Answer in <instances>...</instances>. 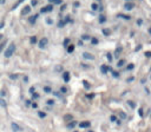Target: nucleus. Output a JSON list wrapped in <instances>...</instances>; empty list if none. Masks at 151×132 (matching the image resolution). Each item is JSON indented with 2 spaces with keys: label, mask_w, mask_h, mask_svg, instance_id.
<instances>
[{
  "label": "nucleus",
  "mask_w": 151,
  "mask_h": 132,
  "mask_svg": "<svg viewBox=\"0 0 151 132\" xmlns=\"http://www.w3.org/2000/svg\"><path fill=\"white\" fill-rule=\"evenodd\" d=\"M14 51H16V45H14V44H11V45L8 46V48L5 51V57H6V58H10V57L14 53Z\"/></svg>",
  "instance_id": "f257e3e1"
},
{
  "label": "nucleus",
  "mask_w": 151,
  "mask_h": 132,
  "mask_svg": "<svg viewBox=\"0 0 151 132\" xmlns=\"http://www.w3.org/2000/svg\"><path fill=\"white\" fill-rule=\"evenodd\" d=\"M11 127H12L13 132H20V131H23V128H21L17 123H12V124H11Z\"/></svg>",
  "instance_id": "f03ea898"
},
{
  "label": "nucleus",
  "mask_w": 151,
  "mask_h": 132,
  "mask_svg": "<svg viewBox=\"0 0 151 132\" xmlns=\"http://www.w3.org/2000/svg\"><path fill=\"white\" fill-rule=\"evenodd\" d=\"M47 43H48L47 38H43V39H41V40L39 41V47H40V48H44V47H46Z\"/></svg>",
  "instance_id": "7ed1b4c3"
},
{
  "label": "nucleus",
  "mask_w": 151,
  "mask_h": 132,
  "mask_svg": "<svg viewBox=\"0 0 151 132\" xmlns=\"http://www.w3.org/2000/svg\"><path fill=\"white\" fill-rule=\"evenodd\" d=\"M53 10V6L52 5H48V6H45L41 8V13H46V12H51Z\"/></svg>",
  "instance_id": "20e7f679"
},
{
  "label": "nucleus",
  "mask_w": 151,
  "mask_h": 132,
  "mask_svg": "<svg viewBox=\"0 0 151 132\" xmlns=\"http://www.w3.org/2000/svg\"><path fill=\"white\" fill-rule=\"evenodd\" d=\"M83 57H84L85 59H89V60H93V59H95V56H92V54L89 53V52H84V53H83Z\"/></svg>",
  "instance_id": "39448f33"
},
{
  "label": "nucleus",
  "mask_w": 151,
  "mask_h": 132,
  "mask_svg": "<svg viewBox=\"0 0 151 132\" xmlns=\"http://www.w3.org/2000/svg\"><path fill=\"white\" fill-rule=\"evenodd\" d=\"M133 7H135V5H133L132 3H126V4L124 5V8H125V10H127V11H131Z\"/></svg>",
  "instance_id": "423d86ee"
},
{
  "label": "nucleus",
  "mask_w": 151,
  "mask_h": 132,
  "mask_svg": "<svg viewBox=\"0 0 151 132\" xmlns=\"http://www.w3.org/2000/svg\"><path fill=\"white\" fill-rule=\"evenodd\" d=\"M30 12H31V7H30V6H25L24 10L21 11V14H23V16H26V14H28Z\"/></svg>",
  "instance_id": "0eeeda50"
},
{
  "label": "nucleus",
  "mask_w": 151,
  "mask_h": 132,
  "mask_svg": "<svg viewBox=\"0 0 151 132\" xmlns=\"http://www.w3.org/2000/svg\"><path fill=\"white\" fill-rule=\"evenodd\" d=\"M90 121H82L80 124H79V126L82 127V128H85V127H90Z\"/></svg>",
  "instance_id": "6e6552de"
},
{
  "label": "nucleus",
  "mask_w": 151,
  "mask_h": 132,
  "mask_svg": "<svg viewBox=\"0 0 151 132\" xmlns=\"http://www.w3.org/2000/svg\"><path fill=\"white\" fill-rule=\"evenodd\" d=\"M63 79H64V81L67 83V81L70 80V73H68V72H64V73H63Z\"/></svg>",
  "instance_id": "1a4fd4ad"
},
{
  "label": "nucleus",
  "mask_w": 151,
  "mask_h": 132,
  "mask_svg": "<svg viewBox=\"0 0 151 132\" xmlns=\"http://www.w3.org/2000/svg\"><path fill=\"white\" fill-rule=\"evenodd\" d=\"M100 71H102L104 74H106V73H107V71H109V67H107L106 65H103V66L100 67Z\"/></svg>",
  "instance_id": "9d476101"
},
{
  "label": "nucleus",
  "mask_w": 151,
  "mask_h": 132,
  "mask_svg": "<svg viewBox=\"0 0 151 132\" xmlns=\"http://www.w3.org/2000/svg\"><path fill=\"white\" fill-rule=\"evenodd\" d=\"M76 125H77V121L72 120L71 123H68V124H67V127H68V128H73V127H74Z\"/></svg>",
  "instance_id": "9b49d317"
},
{
  "label": "nucleus",
  "mask_w": 151,
  "mask_h": 132,
  "mask_svg": "<svg viewBox=\"0 0 151 132\" xmlns=\"http://www.w3.org/2000/svg\"><path fill=\"white\" fill-rule=\"evenodd\" d=\"M37 18H38V14H36V16L31 17V18L28 19V21H30L31 24H34V23H36V20H37Z\"/></svg>",
  "instance_id": "f8f14e48"
},
{
  "label": "nucleus",
  "mask_w": 151,
  "mask_h": 132,
  "mask_svg": "<svg viewBox=\"0 0 151 132\" xmlns=\"http://www.w3.org/2000/svg\"><path fill=\"white\" fill-rule=\"evenodd\" d=\"M122 51H123V48H122V47H118V48L116 50V52H115V57L118 58V57H119V53H120Z\"/></svg>",
  "instance_id": "ddd939ff"
},
{
  "label": "nucleus",
  "mask_w": 151,
  "mask_h": 132,
  "mask_svg": "<svg viewBox=\"0 0 151 132\" xmlns=\"http://www.w3.org/2000/svg\"><path fill=\"white\" fill-rule=\"evenodd\" d=\"M64 119H65L66 121H72V120H73V117H72L71 114H66V116L64 117Z\"/></svg>",
  "instance_id": "4468645a"
},
{
  "label": "nucleus",
  "mask_w": 151,
  "mask_h": 132,
  "mask_svg": "<svg viewBox=\"0 0 151 132\" xmlns=\"http://www.w3.org/2000/svg\"><path fill=\"white\" fill-rule=\"evenodd\" d=\"M124 65H125V60H124V59H120V60L118 61V64H117L118 67H123Z\"/></svg>",
  "instance_id": "2eb2a0df"
},
{
  "label": "nucleus",
  "mask_w": 151,
  "mask_h": 132,
  "mask_svg": "<svg viewBox=\"0 0 151 132\" xmlns=\"http://www.w3.org/2000/svg\"><path fill=\"white\" fill-rule=\"evenodd\" d=\"M73 50H74V46H73V45H68V46H67V52H68V53H72Z\"/></svg>",
  "instance_id": "dca6fc26"
},
{
  "label": "nucleus",
  "mask_w": 151,
  "mask_h": 132,
  "mask_svg": "<svg viewBox=\"0 0 151 132\" xmlns=\"http://www.w3.org/2000/svg\"><path fill=\"white\" fill-rule=\"evenodd\" d=\"M118 18H124V19H126V20H129L131 17L130 16H124V14H118Z\"/></svg>",
  "instance_id": "f3484780"
},
{
  "label": "nucleus",
  "mask_w": 151,
  "mask_h": 132,
  "mask_svg": "<svg viewBox=\"0 0 151 132\" xmlns=\"http://www.w3.org/2000/svg\"><path fill=\"white\" fill-rule=\"evenodd\" d=\"M44 91H45L46 93H51V92H52V90H51L50 86H45V87H44Z\"/></svg>",
  "instance_id": "a211bd4d"
},
{
  "label": "nucleus",
  "mask_w": 151,
  "mask_h": 132,
  "mask_svg": "<svg viewBox=\"0 0 151 132\" xmlns=\"http://www.w3.org/2000/svg\"><path fill=\"white\" fill-rule=\"evenodd\" d=\"M38 116H39L40 118H45V117H46V113L43 112V111H39V112H38Z\"/></svg>",
  "instance_id": "6ab92c4d"
},
{
  "label": "nucleus",
  "mask_w": 151,
  "mask_h": 132,
  "mask_svg": "<svg viewBox=\"0 0 151 132\" xmlns=\"http://www.w3.org/2000/svg\"><path fill=\"white\" fill-rule=\"evenodd\" d=\"M91 8H92L93 11H97V10H98L99 7H98V5H97V4H95V3H93V4L91 5Z\"/></svg>",
  "instance_id": "aec40b11"
},
{
  "label": "nucleus",
  "mask_w": 151,
  "mask_h": 132,
  "mask_svg": "<svg viewBox=\"0 0 151 132\" xmlns=\"http://www.w3.org/2000/svg\"><path fill=\"white\" fill-rule=\"evenodd\" d=\"M105 21H106V18H105L104 16H100V17H99V23L103 24V23H105Z\"/></svg>",
  "instance_id": "412c9836"
},
{
  "label": "nucleus",
  "mask_w": 151,
  "mask_h": 132,
  "mask_svg": "<svg viewBox=\"0 0 151 132\" xmlns=\"http://www.w3.org/2000/svg\"><path fill=\"white\" fill-rule=\"evenodd\" d=\"M0 105H1L3 107H6V106H7V104H6V101H5L4 99H0Z\"/></svg>",
  "instance_id": "4be33fe9"
},
{
  "label": "nucleus",
  "mask_w": 151,
  "mask_h": 132,
  "mask_svg": "<svg viewBox=\"0 0 151 132\" xmlns=\"http://www.w3.org/2000/svg\"><path fill=\"white\" fill-rule=\"evenodd\" d=\"M82 39H83V40H90V36L84 34V36H82Z\"/></svg>",
  "instance_id": "5701e85b"
},
{
  "label": "nucleus",
  "mask_w": 151,
  "mask_h": 132,
  "mask_svg": "<svg viewBox=\"0 0 151 132\" xmlns=\"http://www.w3.org/2000/svg\"><path fill=\"white\" fill-rule=\"evenodd\" d=\"M111 32H110V30H103V34L104 36H109Z\"/></svg>",
  "instance_id": "b1692460"
},
{
  "label": "nucleus",
  "mask_w": 151,
  "mask_h": 132,
  "mask_svg": "<svg viewBox=\"0 0 151 132\" xmlns=\"http://www.w3.org/2000/svg\"><path fill=\"white\" fill-rule=\"evenodd\" d=\"M68 44H70V39H65V40H64V46H65V47H67V46H68Z\"/></svg>",
  "instance_id": "393cba45"
},
{
  "label": "nucleus",
  "mask_w": 151,
  "mask_h": 132,
  "mask_svg": "<svg viewBox=\"0 0 151 132\" xmlns=\"http://www.w3.org/2000/svg\"><path fill=\"white\" fill-rule=\"evenodd\" d=\"M112 76H113L115 78H119V73L116 72V71H112Z\"/></svg>",
  "instance_id": "a878e982"
},
{
  "label": "nucleus",
  "mask_w": 151,
  "mask_h": 132,
  "mask_svg": "<svg viewBox=\"0 0 151 132\" xmlns=\"http://www.w3.org/2000/svg\"><path fill=\"white\" fill-rule=\"evenodd\" d=\"M53 104H54V100H53V99H48V100H47V105L52 106Z\"/></svg>",
  "instance_id": "bb28decb"
},
{
  "label": "nucleus",
  "mask_w": 151,
  "mask_h": 132,
  "mask_svg": "<svg viewBox=\"0 0 151 132\" xmlns=\"http://www.w3.org/2000/svg\"><path fill=\"white\" fill-rule=\"evenodd\" d=\"M127 103H129L130 107H132V108H135V107H136V104H135L133 101H131V100H130V101H127Z\"/></svg>",
  "instance_id": "cd10ccee"
},
{
  "label": "nucleus",
  "mask_w": 151,
  "mask_h": 132,
  "mask_svg": "<svg viewBox=\"0 0 151 132\" xmlns=\"http://www.w3.org/2000/svg\"><path fill=\"white\" fill-rule=\"evenodd\" d=\"M30 41H31V44H36V43H37V38H36V37H32Z\"/></svg>",
  "instance_id": "c85d7f7f"
},
{
  "label": "nucleus",
  "mask_w": 151,
  "mask_h": 132,
  "mask_svg": "<svg viewBox=\"0 0 151 132\" xmlns=\"http://www.w3.org/2000/svg\"><path fill=\"white\" fill-rule=\"evenodd\" d=\"M91 41H92V44H93V45L98 44V39H97V38H92V39H91Z\"/></svg>",
  "instance_id": "c756f323"
},
{
  "label": "nucleus",
  "mask_w": 151,
  "mask_h": 132,
  "mask_svg": "<svg viewBox=\"0 0 151 132\" xmlns=\"http://www.w3.org/2000/svg\"><path fill=\"white\" fill-rule=\"evenodd\" d=\"M133 67H135V65H133V64H129V65H127V67H126V68H127V70H129V71H130V70H132V68H133Z\"/></svg>",
  "instance_id": "7c9ffc66"
},
{
  "label": "nucleus",
  "mask_w": 151,
  "mask_h": 132,
  "mask_svg": "<svg viewBox=\"0 0 151 132\" xmlns=\"http://www.w3.org/2000/svg\"><path fill=\"white\" fill-rule=\"evenodd\" d=\"M32 98H33V99H37V98H39V94L34 92V93H32Z\"/></svg>",
  "instance_id": "2f4dec72"
},
{
  "label": "nucleus",
  "mask_w": 151,
  "mask_h": 132,
  "mask_svg": "<svg viewBox=\"0 0 151 132\" xmlns=\"http://www.w3.org/2000/svg\"><path fill=\"white\" fill-rule=\"evenodd\" d=\"M60 91H61V92H63V93H66V92H67V88H66V87H65V86H63V87H61V88H60Z\"/></svg>",
  "instance_id": "473e14b6"
},
{
  "label": "nucleus",
  "mask_w": 151,
  "mask_h": 132,
  "mask_svg": "<svg viewBox=\"0 0 151 132\" xmlns=\"http://www.w3.org/2000/svg\"><path fill=\"white\" fill-rule=\"evenodd\" d=\"M107 59H109V61H112V54L111 53H107Z\"/></svg>",
  "instance_id": "72a5a7b5"
},
{
  "label": "nucleus",
  "mask_w": 151,
  "mask_h": 132,
  "mask_svg": "<svg viewBox=\"0 0 151 132\" xmlns=\"http://www.w3.org/2000/svg\"><path fill=\"white\" fill-rule=\"evenodd\" d=\"M120 118L125 119V118H126V113H124V112H120Z\"/></svg>",
  "instance_id": "f704fd0d"
},
{
  "label": "nucleus",
  "mask_w": 151,
  "mask_h": 132,
  "mask_svg": "<svg viewBox=\"0 0 151 132\" xmlns=\"http://www.w3.org/2000/svg\"><path fill=\"white\" fill-rule=\"evenodd\" d=\"M83 84H84V86H85L86 88H90V85H89V83H87V81H84Z\"/></svg>",
  "instance_id": "c9c22d12"
},
{
  "label": "nucleus",
  "mask_w": 151,
  "mask_h": 132,
  "mask_svg": "<svg viewBox=\"0 0 151 132\" xmlns=\"http://www.w3.org/2000/svg\"><path fill=\"white\" fill-rule=\"evenodd\" d=\"M23 1H24V0H19V1H18V3H17V4H16L14 6H13V10H14V8H16V7H17V6H18V5H19L20 3H23Z\"/></svg>",
  "instance_id": "e433bc0d"
},
{
  "label": "nucleus",
  "mask_w": 151,
  "mask_h": 132,
  "mask_svg": "<svg viewBox=\"0 0 151 132\" xmlns=\"http://www.w3.org/2000/svg\"><path fill=\"white\" fill-rule=\"evenodd\" d=\"M64 25H65V23H64V21H59V24H58V26H59V27H63Z\"/></svg>",
  "instance_id": "4c0bfd02"
},
{
  "label": "nucleus",
  "mask_w": 151,
  "mask_h": 132,
  "mask_svg": "<svg viewBox=\"0 0 151 132\" xmlns=\"http://www.w3.org/2000/svg\"><path fill=\"white\" fill-rule=\"evenodd\" d=\"M10 77H11V79H17V78H18V76H17V74H11Z\"/></svg>",
  "instance_id": "58836bf2"
},
{
  "label": "nucleus",
  "mask_w": 151,
  "mask_h": 132,
  "mask_svg": "<svg viewBox=\"0 0 151 132\" xmlns=\"http://www.w3.org/2000/svg\"><path fill=\"white\" fill-rule=\"evenodd\" d=\"M110 119H111V121H116V120H117L116 116H111V118H110Z\"/></svg>",
  "instance_id": "ea45409f"
},
{
  "label": "nucleus",
  "mask_w": 151,
  "mask_h": 132,
  "mask_svg": "<svg viewBox=\"0 0 151 132\" xmlns=\"http://www.w3.org/2000/svg\"><path fill=\"white\" fill-rule=\"evenodd\" d=\"M37 3H38L37 0H32V3H31V5H32V6H36V5H37Z\"/></svg>",
  "instance_id": "a19ab883"
},
{
  "label": "nucleus",
  "mask_w": 151,
  "mask_h": 132,
  "mask_svg": "<svg viewBox=\"0 0 151 132\" xmlns=\"http://www.w3.org/2000/svg\"><path fill=\"white\" fill-rule=\"evenodd\" d=\"M46 23H47L48 25H51V24H52L53 21H52V19H46Z\"/></svg>",
  "instance_id": "79ce46f5"
},
{
  "label": "nucleus",
  "mask_w": 151,
  "mask_h": 132,
  "mask_svg": "<svg viewBox=\"0 0 151 132\" xmlns=\"http://www.w3.org/2000/svg\"><path fill=\"white\" fill-rule=\"evenodd\" d=\"M142 24H143V20L142 19H138L137 20V25H142Z\"/></svg>",
  "instance_id": "37998d69"
},
{
  "label": "nucleus",
  "mask_w": 151,
  "mask_h": 132,
  "mask_svg": "<svg viewBox=\"0 0 151 132\" xmlns=\"http://www.w3.org/2000/svg\"><path fill=\"white\" fill-rule=\"evenodd\" d=\"M61 70H63V67H61V66H60V65H59V66H57V67H56V71H61Z\"/></svg>",
  "instance_id": "c03bdc74"
},
{
  "label": "nucleus",
  "mask_w": 151,
  "mask_h": 132,
  "mask_svg": "<svg viewBox=\"0 0 151 132\" xmlns=\"http://www.w3.org/2000/svg\"><path fill=\"white\" fill-rule=\"evenodd\" d=\"M133 80H135V78H133V77H130V78L127 79V81H129V83H130V81H133Z\"/></svg>",
  "instance_id": "a18cd8bd"
},
{
  "label": "nucleus",
  "mask_w": 151,
  "mask_h": 132,
  "mask_svg": "<svg viewBox=\"0 0 151 132\" xmlns=\"http://www.w3.org/2000/svg\"><path fill=\"white\" fill-rule=\"evenodd\" d=\"M32 107H33V108H37V107H38L37 103H33V104H32Z\"/></svg>",
  "instance_id": "49530a36"
},
{
  "label": "nucleus",
  "mask_w": 151,
  "mask_h": 132,
  "mask_svg": "<svg viewBox=\"0 0 151 132\" xmlns=\"http://www.w3.org/2000/svg\"><path fill=\"white\" fill-rule=\"evenodd\" d=\"M145 56L150 58V57H151V52H145Z\"/></svg>",
  "instance_id": "de8ad7c7"
},
{
  "label": "nucleus",
  "mask_w": 151,
  "mask_h": 132,
  "mask_svg": "<svg viewBox=\"0 0 151 132\" xmlns=\"http://www.w3.org/2000/svg\"><path fill=\"white\" fill-rule=\"evenodd\" d=\"M4 46H5V43H3L1 45H0V51H3V48H4Z\"/></svg>",
  "instance_id": "09e8293b"
},
{
  "label": "nucleus",
  "mask_w": 151,
  "mask_h": 132,
  "mask_svg": "<svg viewBox=\"0 0 151 132\" xmlns=\"http://www.w3.org/2000/svg\"><path fill=\"white\" fill-rule=\"evenodd\" d=\"M4 25H5V23L3 21V23H0V30H1L3 27H4Z\"/></svg>",
  "instance_id": "8fccbe9b"
},
{
  "label": "nucleus",
  "mask_w": 151,
  "mask_h": 132,
  "mask_svg": "<svg viewBox=\"0 0 151 132\" xmlns=\"http://www.w3.org/2000/svg\"><path fill=\"white\" fill-rule=\"evenodd\" d=\"M34 91H36L34 87H31V88H30V92H31V93H34Z\"/></svg>",
  "instance_id": "3c124183"
},
{
  "label": "nucleus",
  "mask_w": 151,
  "mask_h": 132,
  "mask_svg": "<svg viewBox=\"0 0 151 132\" xmlns=\"http://www.w3.org/2000/svg\"><path fill=\"white\" fill-rule=\"evenodd\" d=\"M53 94H54L56 97H60V94H59V92H53Z\"/></svg>",
  "instance_id": "603ef678"
},
{
  "label": "nucleus",
  "mask_w": 151,
  "mask_h": 132,
  "mask_svg": "<svg viewBox=\"0 0 151 132\" xmlns=\"http://www.w3.org/2000/svg\"><path fill=\"white\" fill-rule=\"evenodd\" d=\"M54 4H57V5L61 4V0H56V3H54Z\"/></svg>",
  "instance_id": "864d4df0"
},
{
  "label": "nucleus",
  "mask_w": 151,
  "mask_h": 132,
  "mask_svg": "<svg viewBox=\"0 0 151 132\" xmlns=\"http://www.w3.org/2000/svg\"><path fill=\"white\" fill-rule=\"evenodd\" d=\"M138 112H139V116H143V114H144V113H143V110H142V108H140V110H139Z\"/></svg>",
  "instance_id": "5fc2aeb1"
},
{
  "label": "nucleus",
  "mask_w": 151,
  "mask_h": 132,
  "mask_svg": "<svg viewBox=\"0 0 151 132\" xmlns=\"http://www.w3.org/2000/svg\"><path fill=\"white\" fill-rule=\"evenodd\" d=\"M73 6H74V7H78V6H79V3H74Z\"/></svg>",
  "instance_id": "6e6d98bb"
},
{
  "label": "nucleus",
  "mask_w": 151,
  "mask_h": 132,
  "mask_svg": "<svg viewBox=\"0 0 151 132\" xmlns=\"http://www.w3.org/2000/svg\"><path fill=\"white\" fill-rule=\"evenodd\" d=\"M6 3V0H0V4H1V5H4Z\"/></svg>",
  "instance_id": "4d7b16f0"
},
{
  "label": "nucleus",
  "mask_w": 151,
  "mask_h": 132,
  "mask_svg": "<svg viewBox=\"0 0 151 132\" xmlns=\"http://www.w3.org/2000/svg\"><path fill=\"white\" fill-rule=\"evenodd\" d=\"M26 105L30 106V105H31V101H30V100H26Z\"/></svg>",
  "instance_id": "13d9d810"
},
{
  "label": "nucleus",
  "mask_w": 151,
  "mask_h": 132,
  "mask_svg": "<svg viewBox=\"0 0 151 132\" xmlns=\"http://www.w3.org/2000/svg\"><path fill=\"white\" fill-rule=\"evenodd\" d=\"M65 8H66V6H65V5H63V6H61V11H64Z\"/></svg>",
  "instance_id": "bf43d9fd"
},
{
  "label": "nucleus",
  "mask_w": 151,
  "mask_h": 132,
  "mask_svg": "<svg viewBox=\"0 0 151 132\" xmlns=\"http://www.w3.org/2000/svg\"><path fill=\"white\" fill-rule=\"evenodd\" d=\"M50 3H56V0H48Z\"/></svg>",
  "instance_id": "052dcab7"
},
{
  "label": "nucleus",
  "mask_w": 151,
  "mask_h": 132,
  "mask_svg": "<svg viewBox=\"0 0 151 132\" xmlns=\"http://www.w3.org/2000/svg\"><path fill=\"white\" fill-rule=\"evenodd\" d=\"M3 37H4L3 34H0V40H1V39H3Z\"/></svg>",
  "instance_id": "680f3d73"
},
{
  "label": "nucleus",
  "mask_w": 151,
  "mask_h": 132,
  "mask_svg": "<svg viewBox=\"0 0 151 132\" xmlns=\"http://www.w3.org/2000/svg\"><path fill=\"white\" fill-rule=\"evenodd\" d=\"M149 33H150V34H151V27H150V28H149Z\"/></svg>",
  "instance_id": "e2e57ef3"
},
{
  "label": "nucleus",
  "mask_w": 151,
  "mask_h": 132,
  "mask_svg": "<svg viewBox=\"0 0 151 132\" xmlns=\"http://www.w3.org/2000/svg\"><path fill=\"white\" fill-rule=\"evenodd\" d=\"M126 1H127V3H130V1H131V0H126Z\"/></svg>",
  "instance_id": "0e129e2a"
},
{
  "label": "nucleus",
  "mask_w": 151,
  "mask_h": 132,
  "mask_svg": "<svg viewBox=\"0 0 151 132\" xmlns=\"http://www.w3.org/2000/svg\"><path fill=\"white\" fill-rule=\"evenodd\" d=\"M150 79H151V76H150Z\"/></svg>",
  "instance_id": "69168bd1"
},
{
  "label": "nucleus",
  "mask_w": 151,
  "mask_h": 132,
  "mask_svg": "<svg viewBox=\"0 0 151 132\" xmlns=\"http://www.w3.org/2000/svg\"><path fill=\"white\" fill-rule=\"evenodd\" d=\"M76 132H77V131H76Z\"/></svg>",
  "instance_id": "338daca9"
},
{
  "label": "nucleus",
  "mask_w": 151,
  "mask_h": 132,
  "mask_svg": "<svg viewBox=\"0 0 151 132\" xmlns=\"http://www.w3.org/2000/svg\"><path fill=\"white\" fill-rule=\"evenodd\" d=\"M90 132H91V131H90Z\"/></svg>",
  "instance_id": "774afa93"
}]
</instances>
